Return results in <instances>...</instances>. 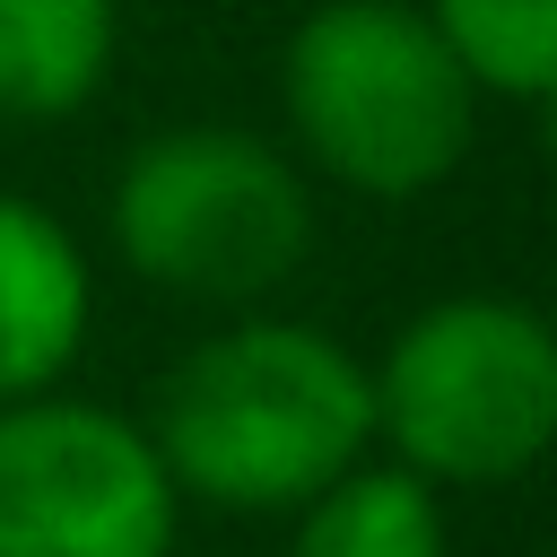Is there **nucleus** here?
Listing matches in <instances>:
<instances>
[{"label":"nucleus","mask_w":557,"mask_h":557,"mask_svg":"<svg viewBox=\"0 0 557 557\" xmlns=\"http://www.w3.org/2000/svg\"><path fill=\"white\" fill-rule=\"evenodd\" d=\"M444 61L487 104H548L557 96V0H418Z\"/></svg>","instance_id":"obj_9"},{"label":"nucleus","mask_w":557,"mask_h":557,"mask_svg":"<svg viewBox=\"0 0 557 557\" xmlns=\"http://www.w3.org/2000/svg\"><path fill=\"white\" fill-rule=\"evenodd\" d=\"M87 322H96V278L78 235L44 200L0 191V409L61 392V374L87 348Z\"/></svg>","instance_id":"obj_6"},{"label":"nucleus","mask_w":557,"mask_h":557,"mask_svg":"<svg viewBox=\"0 0 557 557\" xmlns=\"http://www.w3.org/2000/svg\"><path fill=\"white\" fill-rule=\"evenodd\" d=\"M366 400L426 487H505L557 444V331L522 296H435L383 339Z\"/></svg>","instance_id":"obj_4"},{"label":"nucleus","mask_w":557,"mask_h":557,"mask_svg":"<svg viewBox=\"0 0 557 557\" xmlns=\"http://www.w3.org/2000/svg\"><path fill=\"white\" fill-rule=\"evenodd\" d=\"M174 522L139 418L70 392L0 409V557H174Z\"/></svg>","instance_id":"obj_5"},{"label":"nucleus","mask_w":557,"mask_h":557,"mask_svg":"<svg viewBox=\"0 0 557 557\" xmlns=\"http://www.w3.org/2000/svg\"><path fill=\"white\" fill-rule=\"evenodd\" d=\"M104 226L122 270L157 296L252 313L313 252V191L296 157L235 122H174L139 139L104 191Z\"/></svg>","instance_id":"obj_3"},{"label":"nucleus","mask_w":557,"mask_h":557,"mask_svg":"<svg viewBox=\"0 0 557 557\" xmlns=\"http://www.w3.org/2000/svg\"><path fill=\"white\" fill-rule=\"evenodd\" d=\"M444 496L400 461H348L296 505L287 557H444Z\"/></svg>","instance_id":"obj_8"},{"label":"nucleus","mask_w":557,"mask_h":557,"mask_svg":"<svg viewBox=\"0 0 557 557\" xmlns=\"http://www.w3.org/2000/svg\"><path fill=\"white\" fill-rule=\"evenodd\" d=\"M278 104L313 174L366 200L435 191L479 131V96L444 61L418 0H322L278 52Z\"/></svg>","instance_id":"obj_2"},{"label":"nucleus","mask_w":557,"mask_h":557,"mask_svg":"<svg viewBox=\"0 0 557 557\" xmlns=\"http://www.w3.org/2000/svg\"><path fill=\"white\" fill-rule=\"evenodd\" d=\"M122 0H0V122H61L104 96Z\"/></svg>","instance_id":"obj_7"},{"label":"nucleus","mask_w":557,"mask_h":557,"mask_svg":"<svg viewBox=\"0 0 557 557\" xmlns=\"http://www.w3.org/2000/svg\"><path fill=\"white\" fill-rule=\"evenodd\" d=\"M157 470L209 513H296L374 444L366 366L287 313H235L183 348L139 418Z\"/></svg>","instance_id":"obj_1"}]
</instances>
